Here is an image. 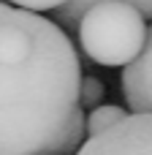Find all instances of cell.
Instances as JSON below:
<instances>
[{"mask_svg": "<svg viewBox=\"0 0 152 155\" xmlns=\"http://www.w3.org/2000/svg\"><path fill=\"white\" fill-rule=\"evenodd\" d=\"M82 63L68 33L0 0V155L52 153L79 109Z\"/></svg>", "mask_w": 152, "mask_h": 155, "instance_id": "obj_1", "label": "cell"}, {"mask_svg": "<svg viewBox=\"0 0 152 155\" xmlns=\"http://www.w3.org/2000/svg\"><path fill=\"white\" fill-rule=\"evenodd\" d=\"M144 22L147 19L131 3L103 0L79 19V44L90 60L109 68H122L139 54L147 38Z\"/></svg>", "mask_w": 152, "mask_h": 155, "instance_id": "obj_2", "label": "cell"}, {"mask_svg": "<svg viewBox=\"0 0 152 155\" xmlns=\"http://www.w3.org/2000/svg\"><path fill=\"white\" fill-rule=\"evenodd\" d=\"M76 155H152V112L125 114L101 134H90Z\"/></svg>", "mask_w": 152, "mask_h": 155, "instance_id": "obj_3", "label": "cell"}, {"mask_svg": "<svg viewBox=\"0 0 152 155\" xmlns=\"http://www.w3.org/2000/svg\"><path fill=\"white\" fill-rule=\"evenodd\" d=\"M122 98L133 112H152V27L139 49V54L122 65Z\"/></svg>", "mask_w": 152, "mask_h": 155, "instance_id": "obj_4", "label": "cell"}, {"mask_svg": "<svg viewBox=\"0 0 152 155\" xmlns=\"http://www.w3.org/2000/svg\"><path fill=\"white\" fill-rule=\"evenodd\" d=\"M84 139H87V114H84V109L79 106V109L73 112V117L68 120V125L63 128L60 139L54 142V147H52L49 155H76V150L82 147Z\"/></svg>", "mask_w": 152, "mask_h": 155, "instance_id": "obj_5", "label": "cell"}, {"mask_svg": "<svg viewBox=\"0 0 152 155\" xmlns=\"http://www.w3.org/2000/svg\"><path fill=\"white\" fill-rule=\"evenodd\" d=\"M125 114H128V112H125L122 106H117V104H98V106H92L90 114H87V136L112 128V125L120 123Z\"/></svg>", "mask_w": 152, "mask_h": 155, "instance_id": "obj_6", "label": "cell"}, {"mask_svg": "<svg viewBox=\"0 0 152 155\" xmlns=\"http://www.w3.org/2000/svg\"><path fill=\"white\" fill-rule=\"evenodd\" d=\"M98 3H103V0H65L63 5H57V8H52L49 14L54 16V22L60 25V27H76L79 25V19L92 8V5H98Z\"/></svg>", "mask_w": 152, "mask_h": 155, "instance_id": "obj_7", "label": "cell"}, {"mask_svg": "<svg viewBox=\"0 0 152 155\" xmlns=\"http://www.w3.org/2000/svg\"><path fill=\"white\" fill-rule=\"evenodd\" d=\"M103 82L98 79V76H82V82H79V106L84 109V112H90L92 106H98L101 101H103Z\"/></svg>", "mask_w": 152, "mask_h": 155, "instance_id": "obj_8", "label": "cell"}, {"mask_svg": "<svg viewBox=\"0 0 152 155\" xmlns=\"http://www.w3.org/2000/svg\"><path fill=\"white\" fill-rule=\"evenodd\" d=\"M11 5H19V8H27V11H35V14H41V11H52V8H57V5H63L65 0H8Z\"/></svg>", "mask_w": 152, "mask_h": 155, "instance_id": "obj_9", "label": "cell"}, {"mask_svg": "<svg viewBox=\"0 0 152 155\" xmlns=\"http://www.w3.org/2000/svg\"><path fill=\"white\" fill-rule=\"evenodd\" d=\"M125 3H131L144 19H152V0H125Z\"/></svg>", "mask_w": 152, "mask_h": 155, "instance_id": "obj_10", "label": "cell"}, {"mask_svg": "<svg viewBox=\"0 0 152 155\" xmlns=\"http://www.w3.org/2000/svg\"><path fill=\"white\" fill-rule=\"evenodd\" d=\"M35 155H46V153H35Z\"/></svg>", "mask_w": 152, "mask_h": 155, "instance_id": "obj_11", "label": "cell"}]
</instances>
